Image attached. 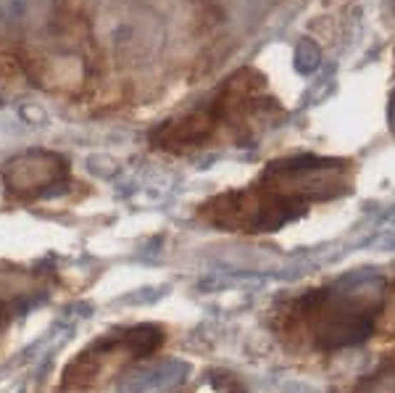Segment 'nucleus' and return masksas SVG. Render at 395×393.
Returning a JSON list of instances; mask_svg holds the SVG:
<instances>
[{"label": "nucleus", "mask_w": 395, "mask_h": 393, "mask_svg": "<svg viewBox=\"0 0 395 393\" xmlns=\"http://www.w3.org/2000/svg\"><path fill=\"white\" fill-rule=\"evenodd\" d=\"M356 393H395V359H387L369 375L361 377Z\"/></svg>", "instance_id": "0eeeda50"}, {"label": "nucleus", "mask_w": 395, "mask_h": 393, "mask_svg": "<svg viewBox=\"0 0 395 393\" xmlns=\"http://www.w3.org/2000/svg\"><path fill=\"white\" fill-rule=\"evenodd\" d=\"M0 175L11 195L29 198L56 188L58 180L66 177V161L53 153H24L19 158H11Z\"/></svg>", "instance_id": "20e7f679"}, {"label": "nucleus", "mask_w": 395, "mask_h": 393, "mask_svg": "<svg viewBox=\"0 0 395 393\" xmlns=\"http://www.w3.org/2000/svg\"><path fill=\"white\" fill-rule=\"evenodd\" d=\"M393 130H395V96H393Z\"/></svg>", "instance_id": "9d476101"}, {"label": "nucleus", "mask_w": 395, "mask_h": 393, "mask_svg": "<svg viewBox=\"0 0 395 393\" xmlns=\"http://www.w3.org/2000/svg\"><path fill=\"white\" fill-rule=\"evenodd\" d=\"M306 211L309 206L282 195L264 180H256V185H250V188L208 198L198 214L219 230L258 235V233H275V230L290 225L295 219H301Z\"/></svg>", "instance_id": "f03ea898"}, {"label": "nucleus", "mask_w": 395, "mask_h": 393, "mask_svg": "<svg viewBox=\"0 0 395 393\" xmlns=\"http://www.w3.org/2000/svg\"><path fill=\"white\" fill-rule=\"evenodd\" d=\"M185 375H188V367L182 362L166 359V362H158L150 367L132 369L121 380L119 393H163L169 388H177L185 380Z\"/></svg>", "instance_id": "39448f33"}, {"label": "nucleus", "mask_w": 395, "mask_h": 393, "mask_svg": "<svg viewBox=\"0 0 395 393\" xmlns=\"http://www.w3.org/2000/svg\"><path fill=\"white\" fill-rule=\"evenodd\" d=\"M382 298L379 280H348L301 296L290 309V322L301 327L317 351L351 349L374 332Z\"/></svg>", "instance_id": "f257e3e1"}, {"label": "nucleus", "mask_w": 395, "mask_h": 393, "mask_svg": "<svg viewBox=\"0 0 395 393\" xmlns=\"http://www.w3.org/2000/svg\"><path fill=\"white\" fill-rule=\"evenodd\" d=\"M319 48L317 43H311V40H301L298 48H295V69L301 71V74H311V71L319 66Z\"/></svg>", "instance_id": "6e6552de"}, {"label": "nucleus", "mask_w": 395, "mask_h": 393, "mask_svg": "<svg viewBox=\"0 0 395 393\" xmlns=\"http://www.w3.org/2000/svg\"><path fill=\"white\" fill-rule=\"evenodd\" d=\"M379 325L390 338H395V282L390 288H385L382 309H379Z\"/></svg>", "instance_id": "1a4fd4ad"}, {"label": "nucleus", "mask_w": 395, "mask_h": 393, "mask_svg": "<svg viewBox=\"0 0 395 393\" xmlns=\"http://www.w3.org/2000/svg\"><path fill=\"white\" fill-rule=\"evenodd\" d=\"M163 338L166 332L158 325H135V327L106 332L103 338L90 343L66 364L61 377V391H87L103 383L111 375L158 351Z\"/></svg>", "instance_id": "7ed1b4c3"}, {"label": "nucleus", "mask_w": 395, "mask_h": 393, "mask_svg": "<svg viewBox=\"0 0 395 393\" xmlns=\"http://www.w3.org/2000/svg\"><path fill=\"white\" fill-rule=\"evenodd\" d=\"M51 0H0V24L6 29H32L48 16Z\"/></svg>", "instance_id": "423d86ee"}]
</instances>
